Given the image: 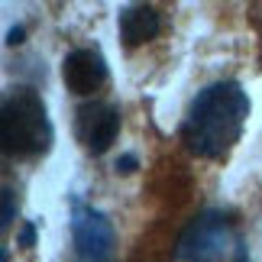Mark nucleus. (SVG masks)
I'll return each mask as SVG.
<instances>
[{
	"label": "nucleus",
	"mask_w": 262,
	"mask_h": 262,
	"mask_svg": "<svg viewBox=\"0 0 262 262\" xmlns=\"http://www.w3.org/2000/svg\"><path fill=\"white\" fill-rule=\"evenodd\" d=\"M136 168H139V156L136 152H120L117 162H114V172L117 175H133Z\"/></svg>",
	"instance_id": "nucleus-8"
},
{
	"label": "nucleus",
	"mask_w": 262,
	"mask_h": 262,
	"mask_svg": "<svg viewBox=\"0 0 262 262\" xmlns=\"http://www.w3.org/2000/svg\"><path fill=\"white\" fill-rule=\"evenodd\" d=\"M36 243V224H26L19 230V246H33Z\"/></svg>",
	"instance_id": "nucleus-10"
},
{
	"label": "nucleus",
	"mask_w": 262,
	"mask_h": 262,
	"mask_svg": "<svg viewBox=\"0 0 262 262\" xmlns=\"http://www.w3.org/2000/svg\"><path fill=\"white\" fill-rule=\"evenodd\" d=\"M233 243V220L224 210H201L178 233L175 262H224Z\"/></svg>",
	"instance_id": "nucleus-3"
},
{
	"label": "nucleus",
	"mask_w": 262,
	"mask_h": 262,
	"mask_svg": "<svg viewBox=\"0 0 262 262\" xmlns=\"http://www.w3.org/2000/svg\"><path fill=\"white\" fill-rule=\"evenodd\" d=\"M75 133H78V139H81V146L88 152L104 156L120 136V110L114 104H104V100L78 107Z\"/></svg>",
	"instance_id": "nucleus-6"
},
{
	"label": "nucleus",
	"mask_w": 262,
	"mask_h": 262,
	"mask_svg": "<svg viewBox=\"0 0 262 262\" xmlns=\"http://www.w3.org/2000/svg\"><path fill=\"white\" fill-rule=\"evenodd\" d=\"M72 246L78 262H114L117 230L110 217L94 204L72 201Z\"/></svg>",
	"instance_id": "nucleus-4"
},
{
	"label": "nucleus",
	"mask_w": 262,
	"mask_h": 262,
	"mask_svg": "<svg viewBox=\"0 0 262 262\" xmlns=\"http://www.w3.org/2000/svg\"><path fill=\"white\" fill-rule=\"evenodd\" d=\"M107 58L97 46H81L72 49L62 58V81L65 88L78 97H91L107 84Z\"/></svg>",
	"instance_id": "nucleus-5"
},
{
	"label": "nucleus",
	"mask_w": 262,
	"mask_h": 262,
	"mask_svg": "<svg viewBox=\"0 0 262 262\" xmlns=\"http://www.w3.org/2000/svg\"><path fill=\"white\" fill-rule=\"evenodd\" d=\"M16 42H23V26H16V29L7 33V46H16Z\"/></svg>",
	"instance_id": "nucleus-11"
},
{
	"label": "nucleus",
	"mask_w": 262,
	"mask_h": 262,
	"mask_svg": "<svg viewBox=\"0 0 262 262\" xmlns=\"http://www.w3.org/2000/svg\"><path fill=\"white\" fill-rule=\"evenodd\" d=\"M0 139L4 156L26 162V159L46 156L55 143V126L49 117V107L36 88L19 84L4 97L0 107Z\"/></svg>",
	"instance_id": "nucleus-2"
},
{
	"label": "nucleus",
	"mask_w": 262,
	"mask_h": 262,
	"mask_svg": "<svg viewBox=\"0 0 262 262\" xmlns=\"http://www.w3.org/2000/svg\"><path fill=\"white\" fill-rule=\"evenodd\" d=\"M13 217H16V194L13 188H4V230L13 227Z\"/></svg>",
	"instance_id": "nucleus-9"
},
{
	"label": "nucleus",
	"mask_w": 262,
	"mask_h": 262,
	"mask_svg": "<svg viewBox=\"0 0 262 262\" xmlns=\"http://www.w3.org/2000/svg\"><path fill=\"white\" fill-rule=\"evenodd\" d=\"M117 29H120V39L123 46L136 49V46H146L152 42L162 29V16L152 4H126L123 10L117 13Z\"/></svg>",
	"instance_id": "nucleus-7"
},
{
	"label": "nucleus",
	"mask_w": 262,
	"mask_h": 262,
	"mask_svg": "<svg viewBox=\"0 0 262 262\" xmlns=\"http://www.w3.org/2000/svg\"><path fill=\"white\" fill-rule=\"evenodd\" d=\"M249 114H253V100L239 81L233 78L210 81L191 100L185 123H181V143L198 159L224 162L243 139Z\"/></svg>",
	"instance_id": "nucleus-1"
}]
</instances>
